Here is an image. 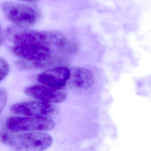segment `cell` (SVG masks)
<instances>
[{
    "label": "cell",
    "instance_id": "9",
    "mask_svg": "<svg viewBox=\"0 0 151 151\" xmlns=\"http://www.w3.org/2000/svg\"><path fill=\"white\" fill-rule=\"evenodd\" d=\"M10 70L9 65L3 59L0 58V82L8 76Z\"/></svg>",
    "mask_w": 151,
    "mask_h": 151
},
{
    "label": "cell",
    "instance_id": "6",
    "mask_svg": "<svg viewBox=\"0 0 151 151\" xmlns=\"http://www.w3.org/2000/svg\"><path fill=\"white\" fill-rule=\"evenodd\" d=\"M24 92L30 97L50 103H60L66 99L68 95L65 87L56 89L46 86H31L27 87Z\"/></svg>",
    "mask_w": 151,
    "mask_h": 151
},
{
    "label": "cell",
    "instance_id": "4",
    "mask_svg": "<svg viewBox=\"0 0 151 151\" xmlns=\"http://www.w3.org/2000/svg\"><path fill=\"white\" fill-rule=\"evenodd\" d=\"M6 37L16 44L38 43L47 44L50 41L49 31L38 32L18 26H9L5 31Z\"/></svg>",
    "mask_w": 151,
    "mask_h": 151
},
{
    "label": "cell",
    "instance_id": "2",
    "mask_svg": "<svg viewBox=\"0 0 151 151\" xmlns=\"http://www.w3.org/2000/svg\"><path fill=\"white\" fill-rule=\"evenodd\" d=\"M1 8L6 18L19 27L28 28L37 21L36 10L28 5L5 2L1 5Z\"/></svg>",
    "mask_w": 151,
    "mask_h": 151
},
{
    "label": "cell",
    "instance_id": "12",
    "mask_svg": "<svg viewBox=\"0 0 151 151\" xmlns=\"http://www.w3.org/2000/svg\"><path fill=\"white\" fill-rule=\"evenodd\" d=\"M1 44H2V37H1V29L0 27V46L1 45Z\"/></svg>",
    "mask_w": 151,
    "mask_h": 151
},
{
    "label": "cell",
    "instance_id": "1",
    "mask_svg": "<svg viewBox=\"0 0 151 151\" xmlns=\"http://www.w3.org/2000/svg\"><path fill=\"white\" fill-rule=\"evenodd\" d=\"M0 139L4 144L18 150L42 151L52 144L49 134L40 132L17 133L8 129H0Z\"/></svg>",
    "mask_w": 151,
    "mask_h": 151
},
{
    "label": "cell",
    "instance_id": "3",
    "mask_svg": "<svg viewBox=\"0 0 151 151\" xmlns=\"http://www.w3.org/2000/svg\"><path fill=\"white\" fill-rule=\"evenodd\" d=\"M55 122L47 117H10L6 122L7 129L15 132L47 131L54 128Z\"/></svg>",
    "mask_w": 151,
    "mask_h": 151
},
{
    "label": "cell",
    "instance_id": "5",
    "mask_svg": "<svg viewBox=\"0 0 151 151\" xmlns=\"http://www.w3.org/2000/svg\"><path fill=\"white\" fill-rule=\"evenodd\" d=\"M10 109L16 114L32 117H48L56 112V107L52 103L42 101L16 103L11 107Z\"/></svg>",
    "mask_w": 151,
    "mask_h": 151
},
{
    "label": "cell",
    "instance_id": "8",
    "mask_svg": "<svg viewBox=\"0 0 151 151\" xmlns=\"http://www.w3.org/2000/svg\"><path fill=\"white\" fill-rule=\"evenodd\" d=\"M69 78L67 84L71 87L87 89L93 84L94 77L90 70L83 67H76L70 69Z\"/></svg>",
    "mask_w": 151,
    "mask_h": 151
},
{
    "label": "cell",
    "instance_id": "10",
    "mask_svg": "<svg viewBox=\"0 0 151 151\" xmlns=\"http://www.w3.org/2000/svg\"><path fill=\"white\" fill-rule=\"evenodd\" d=\"M7 100V92L4 88H0V115L4 109Z\"/></svg>",
    "mask_w": 151,
    "mask_h": 151
},
{
    "label": "cell",
    "instance_id": "11",
    "mask_svg": "<svg viewBox=\"0 0 151 151\" xmlns=\"http://www.w3.org/2000/svg\"><path fill=\"white\" fill-rule=\"evenodd\" d=\"M21 1H25V2H34L38 1V0H21Z\"/></svg>",
    "mask_w": 151,
    "mask_h": 151
},
{
    "label": "cell",
    "instance_id": "7",
    "mask_svg": "<svg viewBox=\"0 0 151 151\" xmlns=\"http://www.w3.org/2000/svg\"><path fill=\"white\" fill-rule=\"evenodd\" d=\"M70 69L57 67L47 70L38 76V80L46 86L56 89L65 87L70 76Z\"/></svg>",
    "mask_w": 151,
    "mask_h": 151
}]
</instances>
